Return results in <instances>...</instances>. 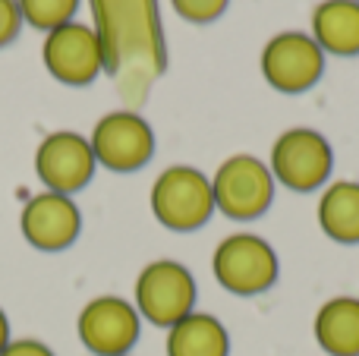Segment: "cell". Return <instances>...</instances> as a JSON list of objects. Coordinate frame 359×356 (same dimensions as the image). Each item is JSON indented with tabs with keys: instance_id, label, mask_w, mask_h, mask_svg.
I'll return each mask as SVG.
<instances>
[{
	"instance_id": "1",
	"label": "cell",
	"mask_w": 359,
	"mask_h": 356,
	"mask_svg": "<svg viewBox=\"0 0 359 356\" xmlns=\"http://www.w3.org/2000/svg\"><path fill=\"white\" fill-rule=\"evenodd\" d=\"M151 212L168 231H198L215 212L211 180L196 167L174 164L151 186Z\"/></svg>"
},
{
	"instance_id": "2",
	"label": "cell",
	"mask_w": 359,
	"mask_h": 356,
	"mask_svg": "<svg viewBox=\"0 0 359 356\" xmlns=\"http://www.w3.org/2000/svg\"><path fill=\"white\" fill-rule=\"evenodd\" d=\"M196 306V281L189 268L170 259L149 262L136 278V313L158 328H174Z\"/></svg>"
},
{
	"instance_id": "3",
	"label": "cell",
	"mask_w": 359,
	"mask_h": 356,
	"mask_svg": "<svg viewBox=\"0 0 359 356\" xmlns=\"http://www.w3.org/2000/svg\"><path fill=\"white\" fill-rule=\"evenodd\" d=\"M215 208L233 221H252L268 212L274 199V177L259 158L233 155L217 167L211 180Z\"/></svg>"
},
{
	"instance_id": "4",
	"label": "cell",
	"mask_w": 359,
	"mask_h": 356,
	"mask_svg": "<svg viewBox=\"0 0 359 356\" xmlns=\"http://www.w3.org/2000/svg\"><path fill=\"white\" fill-rule=\"evenodd\" d=\"M95 161L117 174H133L145 167L155 155V132L149 120L139 117L136 111H111L95 123L92 139Z\"/></svg>"
},
{
	"instance_id": "5",
	"label": "cell",
	"mask_w": 359,
	"mask_h": 356,
	"mask_svg": "<svg viewBox=\"0 0 359 356\" xmlns=\"http://www.w3.org/2000/svg\"><path fill=\"white\" fill-rule=\"evenodd\" d=\"M44 67L63 85H92L98 79V73L104 69L107 54H104V41L95 29L82 22H67L60 29L44 35Z\"/></svg>"
},
{
	"instance_id": "6",
	"label": "cell",
	"mask_w": 359,
	"mask_h": 356,
	"mask_svg": "<svg viewBox=\"0 0 359 356\" xmlns=\"http://www.w3.org/2000/svg\"><path fill=\"white\" fill-rule=\"evenodd\" d=\"M215 278L224 290L252 296L278 281V256L255 233H233L215 249Z\"/></svg>"
},
{
	"instance_id": "7",
	"label": "cell",
	"mask_w": 359,
	"mask_h": 356,
	"mask_svg": "<svg viewBox=\"0 0 359 356\" xmlns=\"http://www.w3.org/2000/svg\"><path fill=\"white\" fill-rule=\"evenodd\" d=\"M95 151L86 136L69 130H57L44 136L35 149V174L44 189L60 196H73L86 189L95 177Z\"/></svg>"
},
{
	"instance_id": "8",
	"label": "cell",
	"mask_w": 359,
	"mask_h": 356,
	"mask_svg": "<svg viewBox=\"0 0 359 356\" xmlns=\"http://www.w3.org/2000/svg\"><path fill=\"white\" fill-rule=\"evenodd\" d=\"M79 341L88 353L95 356H130L136 347L142 322L133 303L123 296H95L86 303L76 322Z\"/></svg>"
},
{
	"instance_id": "9",
	"label": "cell",
	"mask_w": 359,
	"mask_h": 356,
	"mask_svg": "<svg viewBox=\"0 0 359 356\" xmlns=\"http://www.w3.org/2000/svg\"><path fill=\"white\" fill-rule=\"evenodd\" d=\"M334 167V151L328 139L316 130H287L271 149V174L297 193L322 186Z\"/></svg>"
},
{
	"instance_id": "10",
	"label": "cell",
	"mask_w": 359,
	"mask_h": 356,
	"mask_svg": "<svg viewBox=\"0 0 359 356\" xmlns=\"http://www.w3.org/2000/svg\"><path fill=\"white\" fill-rule=\"evenodd\" d=\"M325 73V50L312 35L280 32L262 50V76L278 92L297 95L312 88Z\"/></svg>"
},
{
	"instance_id": "11",
	"label": "cell",
	"mask_w": 359,
	"mask_h": 356,
	"mask_svg": "<svg viewBox=\"0 0 359 356\" xmlns=\"http://www.w3.org/2000/svg\"><path fill=\"white\" fill-rule=\"evenodd\" d=\"M19 231H22L25 243L35 246V249L63 252L76 243V237L82 231L79 205L73 202V196H60L44 189V193L32 196L22 205Z\"/></svg>"
},
{
	"instance_id": "12",
	"label": "cell",
	"mask_w": 359,
	"mask_h": 356,
	"mask_svg": "<svg viewBox=\"0 0 359 356\" xmlns=\"http://www.w3.org/2000/svg\"><path fill=\"white\" fill-rule=\"evenodd\" d=\"M312 38L322 50L337 57L359 54V4L356 0H325L312 13Z\"/></svg>"
},
{
	"instance_id": "13",
	"label": "cell",
	"mask_w": 359,
	"mask_h": 356,
	"mask_svg": "<svg viewBox=\"0 0 359 356\" xmlns=\"http://www.w3.org/2000/svg\"><path fill=\"white\" fill-rule=\"evenodd\" d=\"M316 338L331 356H359V300L337 296L316 315Z\"/></svg>"
},
{
	"instance_id": "14",
	"label": "cell",
	"mask_w": 359,
	"mask_h": 356,
	"mask_svg": "<svg viewBox=\"0 0 359 356\" xmlns=\"http://www.w3.org/2000/svg\"><path fill=\"white\" fill-rule=\"evenodd\" d=\"M227 328L208 313H189L168 328V356H227Z\"/></svg>"
},
{
	"instance_id": "15",
	"label": "cell",
	"mask_w": 359,
	"mask_h": 356,
	"mask_svg": "<svg viewBox=\"0 0 359 356\" xmlns=\"http://www.w3.org/2000/svg\"><path fill=\"white\" fill-rule=\"evenodd\" d=\"M318 224L337 243H359V183L337 180L318 202Z\"/></svg>"
},
{
	"instance_id": "16",
	"label": "cell",
	"mask_w": 359,
	"mask_h": 356,
	"mask_svg": "<svg viewBox=\"0 0 359 356\" xmlns=\"http://www.w3.org/2000/svg\"><path fill=\"white\" fill-rule=\"evenodd\" d=\"M16 4L22 13V22L41 32H54L73 22L76 10H79V0H16Z\"/></svg>"
},
{
	"instance_id": "17",
	"label": "cell",
	"mask_w": 359,
	"mask_h": 356,
	"mask_svg": "<svg viewBox=\"0 0 359 356\" xmlns=\"http://www.w3.org/2000/svg\"><path fill=\"white\" fill-rule=\"evenodd\" d=\"M170 4H174V10L183 19L202 25V22H215V19L227 10L230 0H170Z\"/></svg>"
},
{
	"instance_id": "18",
	"label": "cell",
	"mask_w": 359,
	"mask_h": 356,
	"mask_svg": "<svg viewBox=\"0 0 359 356\" xmlns=\"http://www.w3.org/2000/svg\"><path fill=\"white\" fill-rule=\"evenodd\" d=\"M22 29V13H19L16 0H0V48L13 41Z\"/></svg>"
},
{
	"instance_id": "19",
	"label": "cell",
	"mask_w": 359,
	"mask_h": 356,
	"mask_svg": "<svg viewBox=\"0 0 359 356\" xmlns=\"http://www.w3.org/2000/svg\"><path fill=\"white\" fill-rule=\"evenodd\" d=\"M0 356H57V353L38 338H16L4 347Z\"/></svg>"
},
{
	"instance_id": "20",
	"label": "cell",
	"mask_w": 359,
	"mask_h": 356,
	"mask_svg": "<svg viewBox=\"0 0 359 356\" xmlns=\"http://www.w3.org/2000/svg\"><path fill=\"white\" fill-rule=\"evenodd\" d=\"M10 319H6V313L4 309H0V353H4V347L10 344Z\"/></svg>"
},
{
	"instance_id": "21",
	"label": "cell",
	"mask_w": 359,
	"mask_h": 356,
	"mask_svg": "<svg viewBox=\"0 0 359 356\" xmlns=\"http://www.w3.org/2000/svg\"><path fill=\"white\" fill-rule=\"evenodd\" d=\"M356 4H359V0H356Z\"/></svg>"
}]
</instances>
